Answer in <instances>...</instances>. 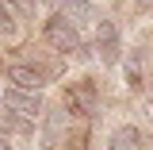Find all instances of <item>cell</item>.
I'll list each match as a JSON object with an SVG mask.
<instances>
[{
  "instance_id": "obj_7",
  "label": "cell",
  "mask_w": 153,
  "mask_h": 150,
  "mask_svg": "<svg viewBox=\"0 0 153 150\" xmlns=\"http://www.w3.org/2000/svg\"><path fill=\"white\" fill-rule=\"evenodd\" d=\"M107 150H146V131L138 123H119L107 135Z\"/></svg>"
},
{
  "instance_id": "obj_3",
  "label": "cell",
  "mask_w": 153,
  "mask_h": 150,
  "mask_svg": "<svg viewBox=\"0 0 153 150\" xmlns=\"http://www.w3.org/2000/svg\"><path fill=\"white\" fill-rule=\"evenodd\" d=\"M92 50H96V62L100 66H123V31L111 16H100L92 23Z\"/></svg>"
},
{
  "instance_id": "obj_13",
  "label": "cell",
  "mask_w": 153,
  "mask_h": 150,
  "mask_svg": "<svg viewBox=\"0 0 153 150\" xmlns=\"http://www.w3.org/2000/svg\"><path fill=\"white\" fill-rule=\"evenodd\" d=\"M146 123H149V127H153V100H149V104H146Z\"/></svg>"
},
{
  "instance_id": "obj_9",
  "label": "cell",
  "mask_w": 153,
  "mask_h": 150,
  "mask_svg": "<svg viewBox=\"0 0 153 150\" xmlns=\"http://www.w3.org/2000/svg\"><path fill=\"white\" fill-rule=\"evenodd\" d=\"M57 12H61V16H69L76 27H88V23H96V19H100L92 0H57Z\"/></svg>"
},
{
  "instance_id": "obj_2",
  "label": "cell",
  "mask_w": 153,
  "mask_h": 150,
  "mask_svg": "<svg viewBox=\"0 0 153 150\" xmlns=\"http://www.w3.org/2000/svg\"><path fill=\"white\" fill-rule=\"evenodd\" d=\"M61 108L73 115V119H88L100 112V85L92 77H69L65 89H61Z\"/></svg>"
},
{
  "instance_id": "obj_4",
  "label": "cell",
  "mask_w": 153,
  "mask_h": 150,
  "mask_svg": "<svg viewBox=\"0 0 153 150\" xmlns=\"http://www.w3.org/2000/svg\"><path fill=\"white\" fill-rule=\"evenodd\" d=\"M4 108H8L12 115L42 119V115H46V96H42V93H31V89H16V85H8V89H4Z\"/></svg>"
},
{
  "instance_id": "obj_12",
  "label": "cell",
  "mask_w": 153,
  "mask_h": 150,
  "mask_svg": "<svg viewBox=\"0 0 153 150\" xmlns=\"http://www.w3.org/2000/svg\"><path fill=\"white\" fill-rule=\"evenodd\" d=\"M0 150H16V142H12L8 135H0Z\"/></svg>"
},
{
  "instance_id": "obj_8",
  "label": "cell",
  "mask_w": 153,
  "mask_h": 150,
  "mask_svg": "<svg viewBox=\"0 0 153 150\" xmlns=\"http://www.w3.org/2000/svg\"><path fill=\"white\" fill-rule=\"evenodd\" d=\"M0 42H8V46L23 42V19L8 0H0Z\"/></svg>"
},
{
  "instance_id": "obj_6",
  "label": "cell",
  "mask_w": 153,
  "mask_h": 150,
  "mask_svg": "<svg viewBox=\"0 0 153 150\" xmlns=\"http://www.w3.org/2000/svg\"><path fill=\"white\" fill-rule=\"evenodd\" d=\"M4 77L16 89H31V93H42L50 85V77L42 73V66H35V62H12V66H4Z\"/></svg>"
},
{
  "instance_id": "obj_11",
  "label": "cell",
  "mask_w": 153,
  "mask_h": 150,
  "mask_svg": "<svg viewBox=\"0 0 153 150\" xmlns=\"http://www.w3.org/2000/svg\"><path fill=\"white\" fill-rule=\"evenodd\" d=\"M130 4H134V12H149L153 8V0H130Z\"/></svg>"
},
{
  "instance_id": "obj_10",
  "label": "cell",
  "mask_w": 153,
  "mask_h": 150,
  "mask_svg": "<svg viewBox=\"0 0 153 150\" xmlns=\"http://www.w3.org/2000/svg\"><path fill=\"white\" fill-rule=\"evenodd\" d=\"M8 4L19 12V19H23V16H35V0H8Z\"/></svg>"
},
{
  "instance_id": "obj_14",
  "label": "cell",
  "mask_w": 153,
  "mask_h": 150,
  "mask_svg": "<svg viewBox=\"0 0 153 150\" xmlns=\"http://www.w3.org/2000/svg\"><path fill=\"white\" fill-rule=\"evenodd\" d=\"M0 108H4V89H0Z\"/></svg>"
},
{
  "instance_id": "obj_1",
  "label": "cell",
  "mask_w": 153,
  "mask_h": 150,
  "mask_svg": "<svg viewBox=\"0 0 153 150\" xmlns=\"http://www.w3.org/2000/svg\"><path fill=\"white\" fill-rule=\"evenodd\" d=\"M42 42H46L57 58H73V54L84 50L80 27H76L69 16H61V12H50V16L42 19Z\"/></svg>"
},
{
  "instance_id": "obj_5",
  "label": "cell",
  "mask_w": 153,
  "mask_h": 150,
  "mask_svg": "<svg viewBox=\"0 0 153 150\" xmlns=\"http://www.w3.org/2000/svg\"><path fill=\"white\" fill-rule=\"evenodd\" d=\"M69 119L73 115L65 112V108H46V115L38 119V142L42 146H61V142H69Z\"/></svg>"
}]
</instances>
